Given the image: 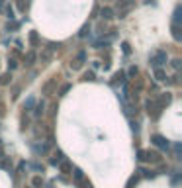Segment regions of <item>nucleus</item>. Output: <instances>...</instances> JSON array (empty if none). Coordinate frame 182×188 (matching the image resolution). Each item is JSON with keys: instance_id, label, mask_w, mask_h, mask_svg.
<instances>
[{"instance_id": "1", "label": "nucleus", "mask_w": 182, "mask_h": 188, "mask_svg": "<svg viewBox=\"0 0 182 188\" xmlns=\"http://www.w3.org/2000/svg\"><path fill=\"white\" fill-rule=\"evenodd\" d=\"M155 143L161 145V147H167V145H169V143H164V139H161V137H155Z\"/></svg>"}, {"instance_id": "2", "label": "nucleus", "mask_w": 182, "mask_h": 188, "mask_svg": "<svg viewBox=\"0 0 182 188\" xmlns=\"http://www.w3.org/2000/svg\"><path fill=\"white\" fill-rule=\"evenodd\" d=\"M110 14H112L110 10H102V16H104V18H110Z\"/></svg>"}]
</instances>
